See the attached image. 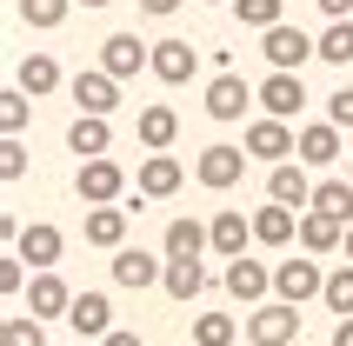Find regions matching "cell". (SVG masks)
<instances>
[{
	"instance_id": "obj_8",
	"label": "cell",
	"mask_w": 353,
	"mask_h": 346,
	"mask_svg": "<svg viewBox=\"0 0 353 346\" xmlns=\"http://www.w3.org/2000/svg\"><path fill=\"white\" fill-rule=\"evenodd\" d=\"M240 173H247V147H227V140H214V147L194 160V180H200V187H214V193L240 187Z\"/></svg>"
},
{
	"instance_id": "obj_27",
	"label": "cell",
	"mask_w": 353,
	"mask_h": 346,
	"mask_svg": "<svg viewBox=\"0 0 353 346\" xmlns=\"http://www.w3.org/2000/svg\"><path fill=\"white\" fill-rule=\"evenodd\" d=\"M307 213H327V220H340V227H353V180L340 173V180H320L314 187V207Z\"/></svg>"
},
{
	"instance_id": "obj_2",
	"label": "cell",
	"mask_w": 353,
	"mask_h": 346,
	"mask_svg": "<svg viewBox=\"0 0 353 346\" xmlns=\"http://www.w3.org/2000/svg\"><path fill=\"white\" fill-rule=\"evenodd\" d=\"M274 300H287V307L327 300V267H314L307 253H300V260H287V267H274Z\"/></svg>"
},
{
	"instance_id": "obj_40",
	"label": "cell",
	"mask_w": 353,
	"mask_h": 346,
	"mask_svg": "<svg viewBox=\"0 0 353 346\" xmlns=\"http://www.w3.org/2000/svg\"><path fill=\"white\" fill-rule=\"evenodd\" d=\"M100 346H147V340H140V333H127V327H114V333H107Z\"/></svg>"
},
{
	"instance_id": "obj_33",
	"label": "cell",
	"mask_w": 353,
	"mask_h": 346,
	"mask_svg": "<svg viewBox=\"0 0 353 346\" xmlns=\"http://www.w3.org/2000/svg\"><path fill=\"white\" fill-rule=\"evenodd\" d=\"M67 7H74V0H20V20L40 27V34H54L60 20H67Z\"/></svg>"
},
{
	"instance_id": "obj_32",
	"label": "cell",
	"mask_w": 353,
	"mask_h": 346,
	"mask_svg": "<svg viewBox=\"0 0 353 346\" xmlns=\"http://www.w3.org/2000/svg\"><path fill=\"white\" fill-rule=\"evenodd\" d=\"M27 120H34V100L20 94V87H7V94H0V127H7V140L27 134Z\"/></svg>"
},
{
	"instance_id": "obj_7",
	"label": "cell",
	"mask_w": 353,
	"mask_h": 346,
	"mask_svg": "<svg viewBox=\"0 0 353 346\" xmlns=\"http://www.w3.org/2000/svg\"><path fill=\"white\" fill-rule=\"evenodd\" d=\"M67 94H74V107H80V114L107 120V114L120 107V80H114V74H100V67H80V74L67 80Z\"/></svg>"
},
{
	"instance_id": "obj_3",
	"label": "cell",
	"mask_w": 353,
	"mask_h": 346,
	"mask_svg": "<svg viewBox=\"0 0 353 346\" xmlns=\"http://www.w3.org/2000/svg\"><path fill=\"white\" fill-rule=\"evenodd\" d=\"M260 54H267L274 74H300L307 60H320V40L300 34V27H274V34H260Z\"/></svg>"
},
{
	"instance_id": "obj_46",
	"label": "cell",
	"mask_w": 353,
	"mask_h": 346,
	"mask_svg": "<svg viewBox=\"0 0 353 346\" xmlns=\"http://www.w3.org/2000/svg\"><path fill=\"white\" fill-rule=\"evenodd\" d=\"M227 7H234V0H227Z\"/></svg>"
},
{
	"instance_id": "obj_9",
	"label": "cell",
	"mask_w": 353,
	"mask_h": 346,
	"mask_svg": "<svg viewBox=\"0 0 353 346\" xmlns=\"http://www.w3.org/2000/svg\"><path fill=\"white\" fill-rule=\"evenodd\" d=\"M167 280V253H147V247H120L114 253V287L140 293V287H160Z\"/></svg>"
},
{
	"instance_id": "obj_23",
	"label": "cell",
	"mask_w": 353,
	"mask_h": 346,
	"mask_svg": "<svg viewBox=\"0 0 353 346\" xmlns=\"http://www.w3.org/2000/svg\"><path fill=\"white\" fill-rule=\"evenodd\" d=\"M254 240H260V247H294V240H300V213L267 200V207L254 213Z\"/></svg>"
},
{
	"instance_id": "obj_11",
	"label": "cell",
	"mask_w": 353,
	"mask_h": 346,
	"mask_svg": "<svg viewBox=\"0 0 353 346\" xmlns=\"http://www.w3.org/2000/svg\"><path fill=\"white\" fill-rule=\"evenodd\" d=\"M74 313V293H67V280L60 273H34V287H27V320H67Z\"/></svg>"
},
{
	"instance_id": "obj_39",
	"label": "cell",
	"mask_w": 353,
	"mask_h": 346,
	"mask_svg": "<svg viewBox=\"0 0 353 346\" xmlns=\"http://www.w3.org/2000/svg\"><path fill=\"white\" fill-rule=\"evenodd\" d=\"M320 14H327V27L334 20H353V0H320Z\"/></svg>"
},
{
	"instance_id": "obj_36",
	"label": "cell",
	"mask_w": 353,
	"mask_h": 346,
	"mask_svg": "<svg viewBox=\"0 0 353 346\" xmlns=\"http://www.w3.org/2000/svg\"><path fill=\"white\" fill-rule=\"evenodd\" d=\"M0 346H47V333H40V320H7Z\"/></svg>"
},
{
	"instance_id": "obj_45",
	"label": "cell",
	"mask_w": 353,
	"mask_h": 346,
	"mask_svg": "<svg viewBox=\"0 0 353 346\" xmlns=\"http://www.w3.org/2000/svg\"><path fill=\"white\" fill-rule=\"evenodd\" d=\"M347 180H353V160H347Z\"/></svg>"
},
{
	"instance_id": "obj_26",
	"label": "cell",
	"mask_w": 353,
	"mask_h": 346,
	"mask_svg": "<svg viewBox=\"0 0 353 346\" xmlns=\"http://www.w3.org/2000/svg\"><path fill=\"white\" fill-rule=\"evenodd\" d=\"M14 87H20L27 100L54 94V87H60V60H54V54H27V60L14 67Z\"/></svg>"
},
{
	"instance_id": "obj_25",
	"label": "cell",
	"mask_w": 353,
	"mask_h": 346,
	"mask_svg": "<svg viewBox=\"0 0 353 346\" xmlns=\"http://www.w3.org/2000/svg\"><path fill=\"white\" fill-rule=\"evenodd\" d=\"M227 293L247 300V307H260V300L274 293V267H260V260H234V267H227Z\"/></svg>"
},
{
	"instance_id": "obj_13",
	"label": "cell",
	"mask_w": 353,
	"mask_h": 346,
	"mask_svg": "<svg viewBox=\"0 0 353 346\" xmlns=\"http://www.w3.org/2000/svg\"><path fill=\"white\" fill-rule=\"evenodd\" d=\"M300 107H307V80L300 74H267L260 80V114L267 120H294Z\"/></svg>"
},
{
	"instance_id": "obj_21",
	"label": "cell",
	"mask_w": 353,
	"mask_h": 346,
	"mask_svg": "<svg viewBox=\"0 0 353 346\" xmlns=\"http://www.w3.org/2000/svg\"><path fill=\"white\" fill-rule=\"evenodd\" d=\"M300 167H334L340 160V127L334 120H314V127H300Z\"/></svg>"
},
{
	"instance_id": "obj_28",
	"label": "cell",
	"mask_w": 353,
	"mask_h": 346,
	"mask_svg": "<svg viewBox=\"0 0 353 346\" xmlns=\"http://www.w3.org/2000/svg\"><path fill=\"white\" fill-rule=\"evenodd\" d=\"M174 134H180V114H174V107H140V147H147V154H167Z\"/></svg>"
},
{
	"instance_id": "obj_19",
	"label": "cell",
	"mask_w": 353,
	"mask_h": 346,
	"mask_svg": "<svg viewBox=\"0 0 353 346\" xmlns=\"http://www.w3.org/2000/svg\"><path fill=\"white\" fill-rule=\"evenodd\" d=\"M207 247H214V233L200 227V220H187V213H180V220H167V240H160V253H167V260H200Z\"/></svg>"
},
{
	"instance_id": "obj_10",
	"label": "cell",
	"mask_w": 353,
	"mask_h": 346,
	"mask_svg": "<svg viewBox=\"0 0 353 346\" xmlns=\"http://www.w3.org/2000/svg\"><path fill=\"white\" fill-rule=\"evenodd\" d=\"M314 187H320V180L300 167V160H287V167H274V173H267V200H274V207H294V213H307V207H314Z\"/></svg>"
},
{
	"instance_id": "obj_16",
	"label": "cell",
	"mask_w": 353,
	"mask_h": 346,
	"mask_svg": "<svg viewBox=\"0 0 353 346\" xmlns=\"http://www.w3.org/2000/svg\"><path fill=\"white\" fill-rule=\"evenodd\" d=\"M194 67H200L194 40H160V47H154V80H167V87H187Z\"/></svg>"
},
{
	"instance_id": "obj_44",
	"label": "cell",
	"mask_w": 353,
	"mask_h": 346,
	"mask_svg": "<svg viewBox=\"0 0 353 346\" xmlns=\"http://www.w3.org/2000/svg\"><path fill=\"white\" fill-rule=\"evenodd\" d=\"M74 7H107V0H74Z\"/></svg>"
},
{
	"instance_id": "obj_30",
	"label": "cell",
	"mask_w": 353,
	"mask_h": 346,
	"mask_svg": "<svg viewBox=\"0 0 353 346\" xmlns=\"http://www.w3.org/2000/svg\"><path fill=\"white\" fill-rule=\"evenodd\" d=\"M240 327H234V313H200L194 320V346H234Z\"/></svg>"
},
{
	"instance_id": "obj_24",
	"label": "cell",
	"mask_w": 353,
	"mask_h": 346,
	"mask_svg": "<svg viewBox=\"0 0 353 346\" xmlns=\"http://www.w3.org/2000/svg\"><path fill=\"white\" fill-rule=\"evenodd\" d=\"M180 180H187V167H180V160H167V154L140 160V200H174Z\"/></svg>"
},
{
	"instance_id": "obj_31",
	"label": "cell",
	"mask_w": 353,
	"mask_h": 346,
	"mask_svg": "<svg viewBox=\"0 0 353 346\" xmlns=\"http://www.w3.org/2000/svg\"><path fill=\"white\" fill-rule=\"evenodd\" d=\"M320 60H327V67H353V20H334V27L320 34Z\"/></svg>"
},
{
	"instance_id": "obj_42",
	"label": "cell",
	"mask_w": 353,
	"mask_h": 346,
	"mask_svg": "<svg viewBox=\"0 0 353 346\" xmlns=\"http://www.w3.org/2000/svg\"><path fill=\"white\" fill-rule=\"evenodd\" d=\"M334 346H353V320H334Z\"/></svg>"
},
{
	"instance_id": "obj_37",
	"label": "cell",
	"mask_w": 353,
	"mask_h": 346,
	"mask_svg": "<svg viewBox=\"0 0 353 346\" xmlns=\"http://www.w3.org/2000/svg\"><path fill=\"white\" fill-rule=\"evenodd\" d=\"M20 173H27V147L7 140V147H0V180H20Z\"/></svg>"
},
{
	"instance_id": "obj_17",
	"label": "cell",
	"mask_w": 353,
	"mask_h": 346,
	"mask_svg": "<svg viewBox=\"0 0 353 346\" xmlns=\"http://www.w3.org/2000/svg\"><path fill=\"white\" fill-rule=\"evenodd\" d=\"M60 247H67V240H60V227H47V220H34V227L20 233V260H27V267L34 273H54V260H60Z\"/></svg>"
},
{
	"instance_id": "obj_14",
	"label": "cell",
	"mask_w": 353,
	"mask_h": 346,
	"mask_svg": "<svg viewBox=\"0 0 353 346\" xmlns=\"http://www.w3.org/2000/svg\"><path fill=\"white\" fill-rule=\"evenodd\" d=\"M207 233H214V253L234 267V260H247V240H254V213H214L207 220Z\"/></svg>"
},
{
	"instance_id": "obj_4",
	"label": "cell",
	"mask_w": 353,
	"mask_h": 346,
	"mask_svg": "<svg viewBox=\"0 0 353 346\" xmlns=\"http://www.w3.org/2000/svg\"><path fill=\"white\" fill-rule=\"evenodd\" d=\"M247 340H254V346H294L300 340V307H287V300L254 307V313H247Z\"/></svg>"
},
{
	"instance_id": "obj_43",
	"label": "cell",
	"mask_w": 353,
	"mask_h": 346,
	"mask_svg": "<svg viewBox=\"0 0 353 346\" xmlns=\"http://www.w3.org/2000/svg\"><path fill=\"white\" fill-rule=\"evenodd\" d=\"M347 267H353V227H347Z\"/></svg>"
},
{
	"instance_id": "obj_6",
	"label": "cell",
	"mask_w": 353,
	"mask_h": 346,
	"mask_svg": "<svg viewBox=\"0 0 353 346\" xmlns=\"http://www.w3.org/2000/svg\"><path fill=\"white\" fill-rule=\"evenodd\" d=\"M300 154V134L287 127V120H247V160H274V167H287V160Z\"/></svg>"
},
{
	"instance_id": "obj_38",
	"label": "cell",
	"mask_w": 353,
	"mask_h": 346,
	"mask_svg": "<svg viewBox=\"0 0 353 346\" xmlns=\"http://www.w3.org/2000/svg\"><path fill=\"white\" fill-rule=\"evenodd\" d=\"M327 120H334L340 134H347V127H353V87H340V94L327 100Z\"/></svg>"
},
{
	"instance_id": "obj_22",
	"label": "cell",
	"mask_w": 353,
	"mask_h": 346,
	"mask_svg": "<svg viewBox=\"0 0 353 346\" xmlns=\"http://www.w3.org/2000/svg\"><path fill=\"white\" fill-rule=\"evenodd\" d=\"M127 220H134V213H127V200H120V207H94V213H87V247L120 253V247H127Z\"/></svg>"
},
{
	"instance_id": "obj_12",
	"label": "cell",
	"mask_w": 353,
	"mask_h": 346,
	"mask_svg": "<svg viewBox=\"0 0 353 346\" xmlns=\"http://www.w3.org/2000/svg\"><path fill=\"white\" fill-rule=\"evenodd\" d=\"M140 67H154V47H140V34H107L100 40V74L127 80V74H140Z\"/></svg>"
},
{
	"instance_id": "obj_34",
	"label": "cell",
	"mask_w": 353,
	"mask_h": 346,
	"mask_svg": "<svg viewBox=\"0 0 353 346\" xmlns=\"http://www.w3.org/2000/svg\"><path fill=\"white\" fill-rule=\"evenodd\" d=\"M327 313H334V320H353V267L327 273Z\"/></svg>"
},
{
	"instance_id": "obj_18",
	"label": "cell",
	"mask_w": 353,
	"mask_h": 346,
	"mask_svg": "<svg viewBox=\"0 0 353 346\" xmlns=\"http://www.w3.org/2000/svg\"><path fill=\"white\" fill-rule=\"evenodd\" d=\"M334 247H347V227L327 220V213H300V253L307 260H327Z\"/></svg>"
},
{
	"instance_id": "obj_29",
	"label": "cell",
	"mask_w": 353,
	"mask_h": 346,
	"mask_svg": "<svg viewBox=\"0 0 353 346\" xmlns=\"http://www.w3.org/2000/svg\"><path fill=\"white\" fill-rule=\"evenodd\" d=\"M160 293H167V300H200V293H207V267H200V260H167Z\"/></svg>"
},
{
	"instance_id": "obj_35",
	"label": "cell",
	"mask_w": 353,
	"mask_h": 346,
	"mask_svg": "<svg viewBox=\"0 0 353 346\" xmlns=\"http://www.w3.org/2000/svg\"><path fill=\"white\" fill-rule=\"evenodd\" d=\"M234 20H247V27H260V34L287 27V20H280V0H234Z\"/></svg>"
},
{
	"instance_id": "obj_15",
	"label": "cell",
	"mask_w": 353,
	"mask_h": 346,
	"mask_svg": "<svg viewBox=\"0 0 353 346\" xmlns=\"http://www.w3.org/2000/svg\"><path fill=\"white\" fill-rule=\"evenodd\" d=\"M67 147H74V160L87 167V160H107L114 154V127L94 114H74V127H67Z\"/></svg>"
},
{
	"instance_id": "obj_1",
	"label": "cell",
	"mask_w": 353,
	"mask_h": 346,
	"mask_svg": "<svg viewBox=\"0 0 353 346\" xmlns=\"http://www.w3.org/2000/svg\"><path fill=\"white\" fill-rule=\"evenodd\" d=\"M200 107H207V120L234 127V120H247V107H260V87H247L240 74H214L207 94H200Z\"/></svg>"
},
{
	"instance_id": "obj_41",
	"label": "cell",
	"mask_w": 353,
	"mask_h": 346,
	"mask_svg": "<svg viewBox=\"0 0 353 346\" xmlns=\"http://www.w3.org/2000/svg\"><path fill=\"white\" fill-rule=\"evenodd\" d=\"M140 7H147V14H154V20H167V14H174V7H180V0H140Z\"/></svg>"
},
{
	"instance_id": "obj_20",
	"label": "cell",
	"mask_w": 353,
	"mask_h": 346,
	"mask_svg": "<svg viewBox=\"0 0 353 346\" xmlns=\"http://www.w3.org/2000/svg\"><path fill=\"white\" fill-rule=\"evenodd\" d=\"M67 327H74V333H94V340H107V333H114V300H107V293H74Z\"/></svg>"
},
{
	"instance_id": "obj_5",
	"label": "cell",
	"mask_w": 353,
	"mask_h": 346,
	"mask_svg": "<svg viewBox=\"0 0 353 346\" xmlns=\"http://www.w3.org/2000/svg\"><path fill=\"white\" fill-rule=\"evenodd\" d=\"M74 193L87 200V207H120V200H127V173H120V160H87V167L74 173Z\"/></svg>"
}]
</instances>
